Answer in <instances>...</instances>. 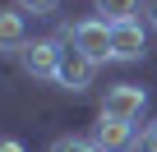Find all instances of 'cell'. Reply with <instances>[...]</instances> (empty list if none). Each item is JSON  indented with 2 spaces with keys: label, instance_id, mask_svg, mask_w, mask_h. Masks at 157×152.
Wrapping results in <instances>:
<instances>
[{
  "label": "cell",
  "instance_id": "obj_9",
  "mask_svg": "<svg viewBox=\"0 0 157 152\" xmlns=\"http://www.w3.org/2000/svg\"><path fill=\"white\" fill-rule=\"evenodd\" d=\"M51 152H102L97 143H88V138H56L51 143Z\"/></svg>",
  "mask_w": 157,
  "mask_h": 152
},
{
  "label": "cell",
  "instance_id": "obj_10",
  "mask_svg": "<svg viewBox=\"0 0 157 152\" xmlns=\"http://www.w3.org/2000/svg\"><path fill=\"white\" fill-rule=\"evenodd\" d=\"M14 5H19L23 14H51V9H56V0H14Z\"/></svg>",
  "mask_w": 157,
  "mask_h": 152
},
{
  "label": "cell",
  "instance_id": "obj_11",
  "mask_svg": "<svg viewBox=\"0 0 157 152\" xmlns=\"http://www.w3.org/2000/svg\"><path fill=\"white\" fill-rule=\"evenodd\" d=\"M139 152H157V120L143 129V138H139Z\"/></svg>",
  "mask_w": 157,
  "mask_h": 152
},
{
  "label": "cell",
  "instance_id": "obj_12",
  "mask_svg": "<svg viewBox=\"0 0 157 152\" xmlns=\"http://www.w3.org/2000/svg\"><path fill=\"white\" fill-rule=\"evenodd\" d=\"M0 152H23V143L19 138H0Z\"/></svg>",
  "mask_w": 157,
  "mask_h": 152
},
{
  "label": "cell",
  "instance_id": "obj_7",
  "mask_svg": "<svg viewBox=\"0 0 157 152\" xmlns=\"http://www.w3.org/2000/svg\"><path fill=\"white\" fill-rule=\"evenodd\" d=\"M0 46H28V23H23V9H0Z\"/></svg>",
  "mask_w": 157,
  "mask_h": 152
},
{
  "label": "cell",
  "instance_id": "obj_8",
  "mask_svg": "<svg viewBox=\"0 0 157 152\" xmlns=\"http://www.w3.org/2000/svg\"><path fill=\"white\" fill-rule=\"evenodd\" d=\"M134 9H139V0H97V14H102V23H129L134 19Z\"/></svg>",
  "mask_w": 157,
  "mask_h": 152
},
{
  "label": "cell",
  "instance_id": "obj_13",
  "mask_svg": "<svg viewBox=\"0 0 157 152\" xmlns=\"http://www.w3.org/2000/svg\"><path fill=\"white\" fill-rule=\"evenodd\" d=\"M148 23L157 28V0H148Z\"/></svg>",
  "mask_w": 157,
  "mask_h": 152
},
{
  "label": "cell",
  "instance_id": "obj_1",
  "mask_svg": "<svg viewBox=\"0 0 157 152\" xmlns=\"http://www.w3.org/2000/svg\"><path fill=\"white\" fill-rule=\"evenodd\" d=\"M69 42L83 51L93 65L111 60V23H102V19H83V23H74V28H69Z\"/></svg>",
  "mask_w": 157,
  "mask_h": 152
},
{
  "label": "cell",
  "instance_id": "obj_2",
  "mask_svg": "<svg viewBox=\"0 0 157 152\" xmlns=\"http://www.w3.org/2000/svg\"><path fill=\"white\" fill-rule=\"evenodd\" d=\"M60 42H51V37H42V42H28L23 51H19V65L33 74V79H51L56 83V74H60Z\"/></svg>",
  "mask_w": 157,
  "mask_h": 152
},
{
  "label": "cell",
  "instance_id": "obj_6",
  "mask_svg": "<svg viewBox=\"0 0 157 152\" xmlns=\"http://www.w3.org/2000/svg\"><path fill=\"white\" fill-rule=\"evenodd\" d=\"M93 143L102 147V152H125V147H139L134 143V124L129 120H97V134H93Z\"/></svg>",
  "mask_w": 157,
  "mask_h": 152
},
{
  "label": "cell",
  "instance_id": "obj_5",
  "mask_svg": "<svg viewBox=\"0 0 157 152\" xmlns=\"http://www.w3.org/2000/svg\"><path fill=\"white\" fill-rule=\"evenodd\" d=\"M143 51H148V37L134 19L111 28V60H143Z\"/></svg>",
  "mask_w": 157,
  "mask_h": 152
},
{
  "label": "cell",
  "instance_id": "obj_3",
  "mask_svg": "<svg viewBox=\"0 0 157 152\" xmlns=\"http://www.w3.org/2000/svg\"><path fill=\"white\" fill-rule=\"evenodd\" d=\"M143 106H148V92L139 88V83H116L111 92H106V102H102V115L106 120H139L143 115Z\"/></svg>",
  "mask_w": 157,
  "mask_h": 152
},
{
  "label": "cell",
  "instance_id": "obj_4",
  "mask_svg": "<svg viewBox=\"0 0 157 152\" xmlns=\"http://www.w3.org/2000/svg\"><path fill=\"white\" fill-rule=\"evenodd\" d=\"M93 69H97V65L78 51V46H65V51H60V74H56V83L69 88V92H83V88L93 83Z\"/></svg>",
  "mask_w": 157,
  "mask_h": 152
}]
</instances>
